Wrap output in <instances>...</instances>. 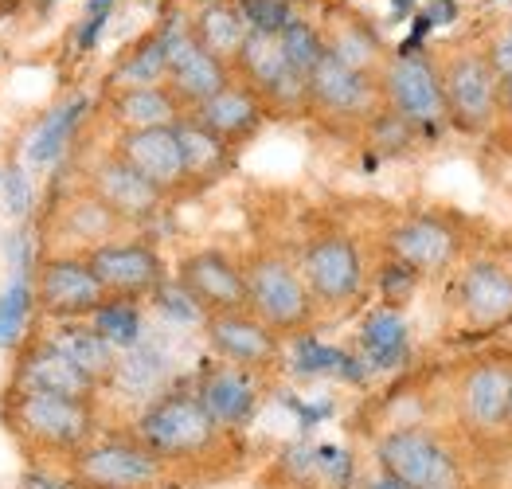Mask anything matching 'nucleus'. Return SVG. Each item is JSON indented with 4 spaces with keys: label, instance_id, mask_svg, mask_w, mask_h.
<instances>
[{
    "label": "nucleus",
    "instance_id": "c85d7f7f",
    "mask_svg": "<svg viewBox=\"0 0 512 489\" xmlns=\"http://www.w3.org/2000/svg\"><path fill=\"white\" fill-rule=\"evenodd\" d=\"M176 137L184 149V165H188V188H208L215 180H223L235 165V149H227L219 137H212L196 118H180Z\"/></svg>",
    "mask_w": 512,
    "mask_h": 489
},
{
    "label": "nucleus",
    "instance_id": "a878e982",
    "mask_svg": "<svg viewBox=\"0 0 512 489\" xmlns=\"http://www.w3.org/2000/svg\"><path fill=\"white\" fill-rule=\"evenodd\" d=\"M321 40H325V55L341 59L344 67H352L360 75L380 79V71H384L387 63V51L368 20H360V16H337L329 28H321Z\"/></svg>",
    "mask_w": 512,
    "mask_h": 489
},
{
    "label": "nucleus",
    "instance_id": "4be33fe9",
    "mask_svg": "<svg viewBox=\"0 0 512 489\" xmlns=\"http://www.w3.org/2000/svg\"><path fill=\"white\" fill-rule=\"evenodd\" d=\"M509 400H512V360H477L458 384V411L462 423L493 435L509 431Z\"/></svg>",
    "mask_w": 512,
    "mask_h": 489
},
{
    "label": "nucleus",
    "instance_id": "9b49d317",
    "mask_svg": "<svg viewBox=\"0 0 512 489\" xmlns=\"http://www.w3.org/2000/svg\"><path fill=\"white\" fill-rule=\"evenodd\" d=\"M305 110L313 118H321V122L368 126L384 110L380 83L372 75H360V71L344 67L341 59H333V55H321V63L305 79Z\"/></svg>",
    "mask_w": 512,
    "mask_h": 489
},
{
    "label": "nucleus",
    "instance_id": "bb28decb",
    "mask_svg": "<svg viewBox=\"0 0 512 489\" xmlns=\"http://www.w3.org/2000/svg\"><path fill=\"white\" fill-rule=\"evenodd\" d=\"M110 118L122 130H153V126H176L184 118V106L176 102V94L165 83L114 87L110 90Z\"/></svg>",
    "mask_w": 512,
    "mask_h": 489
},
{
    "label": "nucleus",
    "instance_id": "b1692460",
    "mask_svg": "<svg viewBox=\"0 0 512 489\" xmlns=\"http://www.w3.org/2000/svg\"><path fill=\"white\" fill-rule=\"evenodd\" d=\"M43 345H51L55 353H63L75 368H83L94 384H114L118 376V360L122 353L90 325V321H47L40 337Z\"/></svg>",
    "mask_w": 512,
    "mask_h": 489
},
{
    "label": "nucleus",
    "instance_id": "58836bf2",
    "mask_svg": "<svg viewBox=\"0 0 512 489\" xmlns=\"http://www.w3.org/2000/svg\"><path fill=\"white\" fill-rule=\"evenodd\" d=\"M505 44H509V47H512V24H509V36H505Z\"/></svg>",
    "mask_w": 512,
    "mask_h": 489
},
{
    "label": "nucleus",
    "instance_id": "f3484780",
    "mask_svg": "<svg viewBox=\"0 0 512 489\" xmlns=\"http://www.w3.org/2000/svg\"><path fill=\"white\" fill-rule=\"evenodd\" d=\"M86 192L106 204L122 223H149L161 216L165 200L149 180L141 177L133 165H126L118 153H106L94 161V169L86 173Z\"/></svg>",
    "mask_w": 512,
    "mask_h": 489
},
{
    "label": "nucleus",
    "instance_id": "7c9ffc66",
    "mask_svg": "<svg viewBox=\"0 0 512 489\" xmlns=\"http://www.w3.org/2000/svg\"><path fill=\"white\" fill-rule=\"evenodd\" d=\"M83 114H86V98H71L67 106H59L40 130H36V137H32V145H28V161L40 165V169L55 165V161L63 157V149L71 145V134L79 130Z\"/></svg>",
    "mask_w": 512,
    "mask_h": 489
},
{
    "label": "nucleus",
    "instance_id": "aec40b11",
    "mask_svg": "<svg viewBox=\"0 0 512 489\" xmlns=\"http://www.w3.org/2000/svg\"><path fill=\"white\" fill-rule=\"evenodd\" d=\"M12 392H47V396H67V400L94 403L102 384H94L83 368H75L63 353H55L43 341H28L16 349L12 364Z\"/></svg>",
    "mask_w": 512,
    "mask_h": 489
},
{
    "label": "nucleus",
    "instance_id": "4c0bfd02",
    "mask_svg": "<svg viewBox=\"0 0 512 489\" xmlns=\"http://www.w3.org/2000/svg\"><path fill=\"white\" fill-rule=\"evenodd\" d=\"M28 489H75V486H71V478H67V482H59V478H43V474H28Z\"/></svg>",
    "mask_w": 512,
    "mask_h": 489
},
{
    "label": "nucleus",
    "instance_id": "2eb2a0df",
    "mask_svg": "<svg viewBox=\"0 0 512 489\" xmlns=\"http://www.w3.org/2000/svg\"><path fill=\"white\" fill-rule=\"evenodd\" d=\"M235 79L247 83L274 110H305V79L294 71L278 32H251L235 59Z\"/></svg>",
    "mask_w": 512,
    "mask_h": 489
},
{
    "label": "nucleus",
    "instance_id": "a211bd4d",
    "mask_svg": "<svg viewBox=\"0 0 512 489\" xmlns=\"http://www.w3.org/2000/svg\"><path fill=\"white\" fill-rule=\"evenodd\" d=\"M192 392L200 396V403L208 407L219 431L223 435H235V431H247L251 419L258 415V403H262V388H258V372H247V368H235L227 360H215L208 364Z\"/></svg>",
    "mask_w": 512,
    "mask_h": 489
},
{
    "label": "nucleus",
    "instance_id": "f8f14e48",
    "mask_svg": "<svg viewBox=\"0 0 512 489\" xmlns=\"http://www.w3.org/2000/svg\"><path fill=\"white\" fill-rule=\"evenodd\" d=\"M161 32H165V87L176 94L184 114L204 106L235 79V71L227 63H219L212 51L192 36L188 20H165Z\"/></svg>",
    "mask_w": 512,
    "mask_h": 489
},
{
    "label": "nucleus",
    "instance_id": "6ab92c4d",
    "mask_svg": "<svg viewBox=\"0 0 512 489\" xmlns=\"http://www.w3.org/2000/svg\"><path fill=\"white\" fill-rule=\"evenodd\" d=\"M114 153H118L126 165H133L161 196H180V192H188V165H184V149H180L176 126L122 130Z\"/></svg>",
    "mask_w": 512,
    "mask_h": 489
},
{
    "label": "nucleus",
    "instance_id": "dca6fc26",
    "mask_svg": "<svg viewBox=\"0 0 512 489\" xmlns=\"http://www.w3.org/2000/svg\"><path fill=\"white\" fill-rule=\"evenodd\" d=\"M204 337H208L215 360H227V364L258 372V376L282 360V337L270 325H262L251 310L204 317Z\"/></svg>",
    "mask_w": 512,
    "mask_h": 489
},
{
    "label": "nucleus",
    "instance_id": "c9c22d12",
    "mask_svg": "<svg viewBox=\"0 0 512 489\" xmlns=\"http://www.w3.org/2000/svg\"><path fill=\"white\" fill-rule=\"evenodd\" d=\"M8 208H12V216L28 212V184L20 173H8Z\"/></svg>",
    "mask_w": 512,
    "mask_h": 489
},
{
    "label": "nucleus",
    "instance_id": "cd10ccee",
    "mask_svg": "<svg viewBox=\"0 0 512 489\" xmlns=\"http://www.w3.org/2000/svg\"><path fill=\"white\" fill-rule=\"evenodd\" d=\"M360 353L364 364L376 372L399 368L411 353V337H407V321L395 306H376L360 321Z\"/></svg>",
    "mask_w": 512,
    "mask_h": 489
},
{
    "label": "nucleus",
    "instance_id": "4468645a",
    "mask_svg": "<svg viewBox=\"0 0 512 489\" xmlns=\"http://www.w3.org/2000/svg\"><path fill=\"white\" fill-rule=\"evenodd\" d=\"M176 286L200 310V317L247 310V270L219 247H200L180 259Z\"/></svg>",
    "mask_w": 512,
    "mask_h": 489
},
{
    "label": "nucleus",
    "instance_id": "412c9836",
    "mask_svg": "<svg viewBox=\"0 0 512 489\" xmlns=\"http://www.w3.org/2000/svg\"><path fill=\"white\" fill-rule=\"evenodd\" d=\"M458 313L470 329L512 325V267L501 259H473L458 274Z\"/></svg>",
    "mask_w": 512,
    "mask_h": 489
},
{
    "label": "nucleus",
    "instance_id": "0eeeda50",
    "mask_svg": "<svg viewBox=\"0 0 512 489\" xmlns=\"http://www.w3.org/2000/svg\"><path fill=\"white\" fill-rule=\"evenodd\" d=\"M298 270L313 302L325 310H344L364 294V259L348 231L329 227V231L309 235L301 247Z\"/></svg>",
    "mask_w": 512,
    "mask_h": 489
},
{
    "label": "nucleus",
    "instance_id": "423d86ee",
    "mask_svg": "<svg viewBox=\"0 0 512 489\" xmlns=\"http://www.w3.org/2000/svg\"><path fill=\"white\" fill-rule=\"evenodd\" d=\"M387 482L403 489H462V466L454 450L427 427H395L376 446Z\"/></svg>",
    "mask_w": 512,
    "mask_h": 489
},
{
    "label": "nucleus",
    "instance_id": "473e14b6",
    "mask_svg": "<svg viewBox=\"0 0 512 489\" xmlns=\"http://www.w3.org/2000/svg\"><path fill=\"white\" fill-rule=\"evenodd\" d=\"M90 325H94L118 353H129V349L141 345V310H137V302H118V298H110L102 310L90 317Z\"/></svg>",
    "mask_w": 512,
    "mask_h": 489
},
{
    "label": "nucleus",
    "instance_id": "9d476101",
    "mask_svg": "<svg viewBox=\"0 0 512 489\" xmlns=\"http://www.w3.org/2000/svg\"><path fill=\"white\" fill-rule=\"evenodd\" d=\"M94 278L102 282V290L118 302H141L165 290L169 270L161 251L149 239H106L98 247L83 251Z\"/></svg>",
    "mask_w": 512,
    "mask_h": 489
},
{
    "label": "nucleus",
    "instance_id": "39448f33",
    "mask_svg": "<svg viewBox=\"0 0 512 489\" xmlns=\"http://www.w3.org/2000/svg\"><path fill=\"white\" fill-rule=\"evenodd\" d=\"M376 83H380V102L387 114H395L415 134H438L446 126L438 59H430L427 51L403 47V51L387 55Z\"/></svg>",
    "mask_w": 512,
    "mask_h": 489
},
{
    "label": "nucleus",
    "instance_id": "ddd939ff",
    "mask_svg": "<svg viewBox=\"0 0 512 489\" xmlns=\"http://www.w3.org/2000/svg\"><path fill=\"white\" fill-rule=\"evenodd\" d=\"M387 255L407 270L423 274H442L450 270L462 251H466V235L458 220H450L446 212H411L403 220L387 227Z\"/></svg>",
    "mask_w": 512,
    "mask_h": 489
},
{
    "label": "nucleus",
    "instance_id": "f03ea898",
    "mask_svg": "<svg viewBox=\"0 0 512 489\" xmlns=\"http://www.w3.org/2000/svg\"><path fill=\"white\" fill-rule=\"evenodd\" d=\"M133 439L149 454H157L165 466H180L208 458L223 443V431L192 388H169L137 415Z\"/></svg>",
    "mask_w": 512,
    "mask_h": 489
},
{
    "label": "nucleus",
    "instance_id": "ea45409f",
    "mask_svg": "<svg viewBox=\"0 0 512 489\" xmlns=\"http://www.w3.org/2000/svg\"><path fill=\"white\" fill-rule=\"evenodd\" d=\"M509 431H512V400H509Z\"/></svg>",
    "mask_w": 512,
    "mask_h": 489
},
{
    "label": "nucleus",
    "instance_id": "c756f323",
    "mask_svg": "<svg viewBox=\"0 0 512 489\" xmlns=\"http://www.w3.org/2000/svg\"><path fill=\"white\" fill-rule=\"evenodd\" d=\"M165 83V32H149L137 44L129 47L118 59L114 75H110V90L114 87H157Z\"/></svg>",
    "mask_w": 512,
    "mask_h": 489
},
{
    "label": "nucleus",
    "instance_id": "393cba45",
    "mask_svg": "<svg viewBox=\"0 0 512 489\" xmlns=\"http://www.w3.org/2000/svg\"><path fill=\"white\" fill-rule=\"evenodd\" d=\"M188 28H192V36L208 47L219 63H227V67H235L239 51H243L247 36H251V24H247V16L239 12L235 0H204V4L188 16Z\"/></svg>",
    "mask_w": 512,
    "mask_h": 489
},
{
    "label": "nucleus",
    "instance_id": "7ed1b4c3",
    "mask_svg": "<svg viewBox=\"0 0 512 489\" xmlns=\"http://www.w3.org/2000/svg\"><path fill=\"white\" fill-rule=\"evenodd\" d=\"M442 102H446V126L466 137H481L497 126L501 114V71L489 51L462 47L446 59H438Z\"/></svg>",
    "mask_w": 512,
    "mask_h": 489
},
{
    "label": "nucleus",
    "instance_id": "20e7f679",
    "mask_svg": "<svg viewBox=\"0 0 512 489\" xmlns=\"http://www.w3.org/2000/svg\"><path fill=\"white\" fill-rule=\"evenodd\" d=\"M243 270H247V310L262 325H270L278 337H298L313 325L317 302L294 259L278 251H258L243 263Z\"/></svg>",
    "mask_w": 512,
    "mask_h": 489
},
{
    "label": "nucleus",
    "instance_id": "f704fd0d",
    "mask_svg": "<svg viewBox=\"0 0 512 489\" xmlns=\"http://www.w3.org/2000/svg\"><path fill=\"white\" fill-rule=\"evenodd\" d=\"M239 12L247 16L251 32H282L290 20H294V8L290 0H235Z\"/></svg>",
    "mask_w": 512,
    "mask_h": 489
},
{
    "label": "nucleus",
    "instance_id": "2f4dec72",
    "mask_svg": "<svg viewBox=\"0 0 512 489\" xmlns=\"http://www.w3.org/2000/svg\"><path fill=\"white\" fill-rule=\"evenodd\" d=\"M36 310L32 298V278L16 274L8 282V290L0 294V349H20L24 333H28V313Z\"/></svg>",
    "mask_w": 512,
    "mask_h": 489
},
{
    "label": "nucleus",
    "instance_id": "a19ab883",
    "mask_svg": "<svg viewBox=\"0 0 512 489\" xmlns=\"http://www.w3.org/2000/svg\"><path fill=\"white\" fill-rule=\"evenodd\" d=\"M255 489H270V486H255Z\"/></svg>",
    "mask_w": 512,
    "mask_h": 489
},
{
    "label": "nucleus",
    "instance_id": "5701e85b",
    "mask_svg": "<svg viewBox=\"0 0 512 489\" xmlns=\"http://www.w3.org/2000/svg\"><path fill=\"white\" fill-rule=\"evenodd\" d=\"M188 118H196L212 137H219L227 149H243L247 141H255L270 118V106L258 98L255 90L239 79H231L215 98H208L204 106L188 110Z\"/></svg>",
    "mask_w": 512,
    "mask_h": 489
},
{
    "label": "nucleus",
    "instance_id": "72a5a7b5",
    "mask_svg": "<svg viewBox=\"0 0 512 489\" xmlns=\"http://www.w3.org/2000/svg\"><path fill=\"white\" fill-rule=\"evenodd\" d=\"M278 36H282V47H286V55H290L294 71H298L301 79H309V71H313V67L321 63V55H325L321 28H317V24H309V20H301V16H294Z\"/></svg>",
    "mask_w": 512,
    "mask_h": 489
},
{
    "label": "nucleus",
    "instance_id": "6e6552de",
    "mask_svg": "<svg viewBox=\"0 0 512 489\" xmlns=\"http://www.w3.org/2000/svg\"><path fill=\"white\" fill-rule=\"evenodd\" d=\"M165 482V462L129 439H94L71 454L75 489H157Z\"/></svg>",
    "mask_w": 512,
    "mask_h": 489
},
{
    "label": "nucleus",
    "instance_id": "f257e3e1",
    "mask_svg": "<svg viewBox=\"0 0 512 489\" xmlns=\"http://www.w3.org/2000/svg\"><path fill=\"white\" fill-rule=\"evenodd\" d=\"M4 431L28 454H79L98 439V411L94 403L47 396V392H12L0 407Z\"/></svg>",
    "mask_w": 512,
    "mask_h": 489
},
{
    "label": "nucleus",
    "instance_id": "1a4fd4ad",
    "mask_svg": "<svg viewBox=\"0 0 512 489\" xmlns=\"http://www.w3.org/2000/svg\"><path fill=\"white\" fill-rule=\"evenodd\" d=\"M32 298L47 321H90L110 302L86 255H43L32 274Z\"/></svg>",
    "mask_w": 512,
    "mask_h": 489
},
{
    "label": "nucleus",
    "instance_id": "e433bc0d",
    "mask_svg": "<svg viewBox=\"0 0 512 489\" xmlns=\"http://www.w3.org/2000/svg\"><path fill=\"white\" fill-rule=\"evenodd\" d=\"M497 122H505L512 130V71L501 75V114H497Z\"/></svg>",
    "mask_w": 512,
    "mask_h": 489
}]
</instances>
